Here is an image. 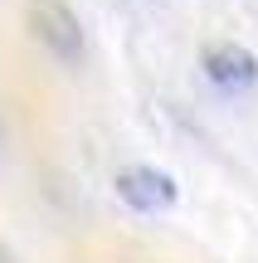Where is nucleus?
<instances>
[{
	"mask_svg": "<svg viewBox=\"0 0 258 263\" xmlns=\"http://www.w3.org/2000/svg\"><path fill=\"white\" fill-rule=\"evenodd\" d=\"M0 263H10V254H0Z\"/></svg>",
	"mask_w": 258,
	"mask_h": 263,
	"instance_id": "nucleus-2",
	"label": "nucleus"
},
{
	"mask_svg": "<svg viewBox=\"0 0 258 263\" xmlns=\"http://www.w3.org/2000/svg\"><path fill=\"white\" fill-rule=\"evenodd\" d=\"M25 25L34 34V44L49 59H58L64 68H78L88 59V34L83 20L68 0H25Z\"/></svg>",
	"mask_w": 258,
	"mask_h": 263,
	"instance_id": "nucleus-1",
	"label": "nucleus"
}]
</instances>
